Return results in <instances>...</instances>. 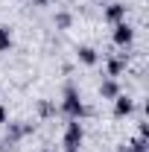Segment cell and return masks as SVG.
<instances>
[{"label":"cell","instance_id":"6da1fadb","mask_svg":"<svg viewBox=\"0 0 149 152\" xmlns=\"http://www.w3.org/2000/svg\"><path fill=\"white\" fill-rule=\"evenodd\" d=\"M61 111H64V117H70V120H82V117L88 114V108H85V102H82V96H79V91H76L73 85H67V88H64V96H61Z\"/></svg>","mask_w":149,"mask_h":152},{"label":"cell","instance_id":"7a4b0ae2","mask_svg":"<svg viewBox=\"0 0 149 152\" xmlns=\"http://www.w3.org/2000/svg\"><path fill=\"white\" fill-rule=\"evenodd\" d=\"M82 140H85V129H82V123H79V120H70L67 129H64V137H61L64 152H79Z\"/></svg>","mask_w":149,"mask_h":152},{"label":"cell","instance_id":"3957f363","mask_svg":"<svg viewBox=\"0 0 149 152\" xmlns=\"http://www.w3.org/2000/svg\"><path fill=\"white\" fill-rule=\"evenodd\" d=\"M131 41H134V26L126 23V20L114 23V44H117V47H129Z\"/></svg>","mask_w":149,"mask_h":152},{"label":"cell","instance_id":"277c9868","mask_svg":"<svg viewBox=\"0 0 149 152\" xmlns=\"http://www.w3.org/2000/svg\"><path fill=\"white\" fill-rule=\"evenodd\" d=\"M134 114V99L126 94H117L114 96V117H129Z\"/></svg>","mask_w":149,"mask_h":152},{"label":"cell","instance_id":"5b68a950","mask_svg":"<svg viewBox=\"0 0 149 152\" xmlns=\"http://www.w3.org/2000/svg\"><path fill=\"white\" fill-rule=\"evenodd\" d=\"M102 18L108 20L111 26H114V23H120V20H126V6H123V3H108Z\"/></svg>","mask_w":149,"mask_h":152},{"label":"cell","instance_id":"8992f818","mask_svg":"<svg viewBox=\"0 0 149 152\" xmlns=\"http://www.w3.org/2000/svg\"><path fill=\"white\" fill-rule=\"evenodd\" d=\"M76 58H79L82 64H88V67H93V64L99 61V56H96V50H93V47H88V44H82V47L76 50Z\"/></svg>","mask_w":149,"mask_h":152},{"label":"cell","instance_id":"52a82bcc","mask_svg":"<svg viewBox=\"0 0 149 152\" xmlns=\"http://www.w3.org/2000/svg\"><path fill=\"white\" fill-rule=\"evenodd\" d=\"M32 132V126L29 123H9V140H20V137H26V134Z\"/></svg>","mask_w":149,"mask_h":152},{"label":"cell","instance_id":"ba28073f","mask_svg":"<svg viewBox=\"0 0 149 152\" xmlns=\"http://www.w3.org/2000/svg\"><path fill=\"white\" fill-rule=\"evenodd\" d=\"M117 94H120V85H117V79H105V82L99 85V96H102V99H114Z\"/></svg>","mask_w":149,"mask_h":152},{"label":"cell","instance_id":"9c48e42d","mask_svg":"<svg viewBox=\"0 0 149 152\" xmlns=\"http://www.w3.org/2000/svg\"><path fill=\"white\" fill-rule=\"evenodd\" d=\"M12 44H15L12 29H9V26H0V53H9V50H12Z\"/></svg>","mask_w":149,"mask_h":152},{"label":"cell","instance_id":"30bf717a","mask_svg":"<svg viewBox=\"0 0 149 152\" xmlns=\"http://www.w3.org/2000/svg\"><path fill=\"white\" fill-rule=\"evenodd\" d=\"M123 67H126V58H123V56L108 58V76H111V79H117V76L123 73Z\"/></svg>","mask_w":149,"mask_h":152},{"label":"cell","instance_id":"8fae6325","mask_svg":"<svg viewBox=\"0 0 149 152\" xmlns=\"http://www.w3.org/2000/svg\"><path fill=\"white\" fill-rule=\"evenodd\" d=\"M56 23L61 26V29H67V26H70V15H64V12H61V15L56 18Z\"/></svg>","mask_w":149,"mask_h":152},{"label":"cell","instance_id":"7c38bea8","mask_svg":"<svg viewBox=\"0 0 149 152\" xmlns=\"http://www.w3.org/2000/svg\"><path fill=\"white\" fill-rule=\"evenodd\" d=\"M9 123V111H6V105H0V126H6Z\"/></svg>","mask_w":149,"mask_h":152},{"label":"cell","instance_id":"4fadbf2b","mask_svg":"<svg viewBox=\"0 0 149 152\" xmlns=\"http://www.w3.org/2000/svg\"><path fill=\"white\" fill-rule=\"evenodd\" d=\"M32 3H35V6H47L50 0H32Z\"/></svg>","mask_w":149,"mask_h":152},{"label":"cell","instance_id":"5bb4252c","mask_svg":"<svg viewBox=\"0 0 149 152\" xmlns=\"http://www.w3.org/2000/svg\"><path fill=\"white\" fill-rule=\"evenodd\" d=\"M44 152H53V149H44Z\"/></svg>","mask_w":149,"mask_h":152},{"label":"cell","instance_id":"9a60e30c","mask_svg":"<svg viewBox=\"0 0 149 152\" xmlns=\"http://www.w3.org/2000/svg\"><path fill=\"white\" fill-rule=\"evenodd\" d=\"M120 152H129V149H120Z\"/></svg>","mask_w":149,"mask_h":152}]
</instances>
